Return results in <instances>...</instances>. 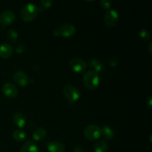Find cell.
Listing matches in <instances>:
<instances>
[{
    "instance_id": "1",
    "label": "cell",
    "mask_w": 152,
    "mask_h": 152,
    "mask_svg": "<svg viewBox=\"0 0 152 152\" xmlns=\"http://www.w3.org/2000/svg\"><path fill=\"white\" fill-rule=\"evenodd\" d=\"M38 13V6L34 3H27L21 9L20 15L24 22H30L36 19Z\"/></svg>"
},
{
    "instance_id": "2",
    "label": "cell",
    "mask_w": 152,
    "mask_h": 152,
    "mask_svg": "<svg viewBox=\"0 0 152 152\" xmlns=\"http://www.w3.org/2000/svg\"><path fill=\"white\" fill-rule=\"evenodd\" d=\"M83 81V84L87 88L94 90L99 85V74L93 70H89L85 73Z\"/></svg>"
},
{
    "instance_id": "3",
    "label": "cell",
    "mask_w": 152,
    "mask_h": 152,
    "mask_svg": "<svg viewBox=\"0 0 152 152\" xmlns=\"http://www.w3.org/2000/svg\"><path fill=\"white\" fill-rule=\"evenodd\" d=\"M62 92L70 103L76 102L81 96L80 91L73 85H66L62 89Z\"/></svg>"
},
{
    "instance_id": "4",
    "label": "cell",
    "mask_w": 152,
    "mask_h": 152,
    "mask_svg": "<svg viewBox=\"0 0 152 152\" xmlns=\"http://www.w3.org/2000/svg\"><path fill=\"white\" fill-rule=\"evenodd\" d=\"M84 135L88 140H96L102 135L101 128L96 125H88L84 129Z\"/></svg>"
},
{
    "instance_id": "5",
    "label": "cell",
    "mask_w": 152,
    "mask_h": 152,
    "mask_svg": "<svg viewBox=\"0 0 152 152\" xmlns=\"http://www.w3.org/2000/svg\"><path fill=\"white\" fill-rule=\"evenodd\" d=\"M119 19H120V15L117 10L114 9H110L104 16V21L108 27H114L118 23Z\"/></svg>"
},
{
    "instance_id": "6",
    "label": "cell",
    "mask_w": 152,
    "mask_h": 152,
    "mask_svg": "<svg viewBox=\"0 0 152 152\" xmlns=\"http://www.w3.org/2000/svg\"><path fill=\"white\" fill-rule=\"evenodd\" d=\"M69 66L74 72L83 73L87 68V64L83 59L80 58H74L70 61Z\"/></svg>"
},
{
    "instance_id": "7",
    "label": "cell",
    "mask_w": 152,
    "mask_h": 152,
    "mask_svg": "<svg viewBox=\"0 0 152 152\" xmlns=\"http://www.w3.org/2000/svg\"><path fill=\"white\" fill-rule=\"evenodd\" d=\"M14 83L21 87H25L29 84V77L22 71H16L13 74Z\"/></svg>"
},
{
    "instance_id": "8",
    "label": "cell",
    "mask_w": 152,
    "mask_h": 152,
    "mask_svg": "<svg viewBox=\"0 0 152 152\" xmlns=\"http://www.w3.org/2000/svg\"><path fill=\"white\" fill-rule=\"evenodd\" d=\"M1 91H2L3 94L7 97L13 99L17 96L18 89L16 87L15 85H13L11 83H6L3 85L2 88H1Z\"/></svg>"
},
{
    "instance_id": "9",
    "label": "cell",
    "mask_w": 152,
    "mask_h": 152,
    "mask_svg": "<svg viewBox=\"0 0 152 152\" xmlns=\"http://www.w3.org/2000/svg\"><path fill=\"white\" fill-rule=\"evenodd\" d=\"M15 19L16 15L12 10H4L0 14V23L4 26L11 25Z\"/></svg>"
},
{
    "instance_id": "10",
    "label": "cell",
    "mask_w": 152,
    "mask_h": 152,
    "mask_svg": "<svg viewBox=\"0 0 152 152\" xmlns=\"http://www.w3.org/2000/svg\"><path fill=\"white\" fill-rule=\"evenodd\" d=\"M59 33V36L65 37V38H69L73 37L76 33V28L71 24H64L59 28H58Z\"/></svg>"
},
{
    "instance_id": "11",
    "label": "cell",
    "mask_w": 152,
    "mask_h": 152,
    "mask_svg": "<svg viewBox=\"0 0 152 152\" xmlns=\"http://www.w3.org/2000/svg\"><path fill=\"white\" fill-rule=\"evenodd\" d=\"M86 64L87 66L93 68V71H96L98 74L103 72L104 70L105 69V65L96 58H91Z\"/></svg>"
},
{
    "instance_id": "12",
    "label": "cell",
    "mask_w": 152,
    "mask_h": 152,
    "mask_svg": "<svg viewBox=\"0 0 152 152\" xmlns=\"http://www.w3.org/2000/svg\"><path fill=\"white\" fill-rule=\"evenodd\" d=\"M47 148L48 152H65V147L63 144L59 141H50L48 142Z\"/></svg>"
},
{
    "instance_id": "13",
    "label": "cell",
    "mask_w": 152,
    "mask_h": 152,
    "mask_svg": "<svg viewBox=\"0 0 152 152\" xmlns=\"http://www.w3.org/2000/svg\"><path fill=\"white\" fill-rule=\"evenodd\" d=\"M13 46L9 43H3L0 45V56L3 59H7L12 55Z\"/></svg>"
},
{
    "instance_id": "14",
    "label": "cell",
    "mask_w": 152,
    "mask_h": 152,
    "mask_svg": "<svg viewBox=\"0 0 152 152\" xmlns=\"http://www.w3.org/2000/svg\"><path fill=\"white\" fill-rule=\"evenodd\" d=\"M19 152H39V149L36 142L28 140L22 145Z\"/></svg>"
},
{
    "instance_id": "15",
    "label": "cell",
    "mask_w": 152,
    "mask_h": 152,
    "mask_svg": "<svg viewBox=\"0 0 152 152\" xmlns=\"http://www.w3.org/2000/svg\"><path fill=\"white\" fill-rule=\"evenodd\" d=\"M13 122L19 128H23L27 123V118L22 113L16 112L13 114Z\"/></svg>"
},
{
    "instance_id": "16",
    "label": "cell",
    "mask_w": 152,
    "mask_h": 152,
    "mask_svg": "<svg viewBox=\"0 0 152 152\" xmlns=\"http://www.w3.org/2000/svg\"><path fill=\"white\" fill-rule=\"evenodd\" d=\"M47 137V131L43 128H38L33 133V138L35 141H42Z\"/></svg>"
},
{
    "instance_id": "17",
    "label": "cell",
    "mask_w": 152,
    "mask_h": 152,
    "mask_svg": "<svg viewBox=\"0 0 152 152\" xmlns=\"http://www.w3.org/2000/svg\"><path fill=\"white\" fill-rule=\"evenodd\" d=\"M102 131V135L104 137L105 140H111L114 138V131L111 127L108 126H104L101 129Z\"/></svg>"
},
{
    "instance_id": "18",
    "label": "cell",
    "mask_w": 152,
    "mask_h": 152,
    "mask_svg": "<svg viewBox=\"0 0 152 152\" xmlns=\"http://www.w3.org/2000/svg\"><path fill=\"white\" fill-rule=\"evenodd\" d=\"M93 150L94 152H108V145L105 141H98L94 145Z\"/></svg>"
},
{
    "instance_id": "19",
    "label": "cell",
    "mask_w": 152,
    "mask_h": 152,
    "mask_svg": "<svg viewBox=\"0 0 152 152\" xmlns=\"http://www.w3.org/2000/svg\"><path fill=\"white\" fill-rule=\"evenodd\" d=\"M13 139L17 142H23L27 137V134L25 132H24L22 129H16L13 133Z\"/></svg>"
},
{
    "instance_id": "20",
    "label": "cell",
    "mask_w": 152,
    "mask_h": 152,
    "mask_svg": "<svg viewBox=\"0 0 152 152\" xmlns=\"http://www.w3.org/2000/svg\"><path fill=\"white\" fill-rule=\"evenodd\" d=\"M6 37L8 41H10V42H16L18 40L19 38V34L18 32L14 29H9L8 31L6 33Z\"/></svg>"
},
{
    "instance_id": "21",
    "label": "cell",
    "mask_w": 152,
    "mask_h": 152,
    "mask_svg": "<svg viewBox=\"0 0 152 152\" xmlns=\"http://www.w3.org/2000/svg\"><path fill=\"white\" fill-rule=\"evenodd\" d=\"M53 3V2L52 0H42V1H40L39 5L38 6L39 13H42L45 10L51 7Z\"/></svg>"
},
{
    "instance_id": "22",
    "label": "cell",
    "mask_w": 152,
    "mask_h": 152,
    "mask_svg": "<svg viewBox=\"0 0 152 152\" xmlns=\"http://www.w3.org/2000/svg\"><path fill=\"white\" fill-rule=\"evenodd\" d=\"M139 37L142 39V40H148L151 38V33L147 29H141L139 31Z\"/></svg>"
},
{
    "instance_id": "23",
    "label": "cell",
    "mask_w": 152,
    "mask_h": 152,
    "mask_svg": "<svg viewBox=\"0 0 152 152\" xmlns=\"http://www.w3.org/2000/svg\"><path fill=\"white\" fill-rule=\"evenodd\" d=\"M108 63H109L110 66L112 67V68L117 66L119 63L118 58H117L116 56H112V57L110 58L109 60H108Z\"/></svg>"
},
{
    "instance_id": "24",
    "label": "cell",
    "mask_w": 152,
    "mask_h": 152,
    "mask_svg": "<svg viewBox=\"0 0 152 152\" xmlns=\"http://www.w3.org/2000/svg\"><path fill=\"white\" fill-rule=\"evenodd\" d=\"M111 1H108V0H102L100 1V5L102 8L104 9H109L111 6Z\"/></svg>"
},
{
    "instance_id": "25",
    "label": "cell",
    "mask_w": 152,
    "mask_h": 152,
    "mask_svg": "<svg viewBox=\"0 0 152 152\" xmlns=\"http://www.w3.org/2000/svg\"><path fill=\"white\" fill-rule=\"evenodd\" d=\"M25 50V46L23 44H19L17 45V46L16 47L15 51H16V53H18V54H22V53H24Z\"/></svg>"
},
{
    "instance_id": "26",
    "label": "cell",
    "mask_w": 152,
    "mask_h": 152,
    "mask_svg": "<svg viewBox=\"0 0 152 152\" xmlns=\"http://www.w3.org/2000/svg\"><path fill=\"white\" fill-rule=\"evenodd\" d=\"M146 104L147 105H148V107L149 108H151V105H152V96L151 95H149V96L147 97L146 99Z\"/></svg>"
},
{
    "instance_id": "27",
    "label": "cell",
    "mask_w": 152,
    "mask_h": 152,
    "mask_svg": "<svg viewBox=\"0 0 152 152\" xmlns=\"http://www.w3.org/2000/svg\"><path fill=\"white\" fill-rule=\"evenodd\" d=\"M73 152H83V151L81 146H80V145H77V146L74 147V149H73Z\"/></svg>"
},
{
    "instance_id": "28",
    "label": "cell",
    "mask_w": 152,
    "mask_h": 152,
    "mask_svg": "<svg viewBox=\"0 0 152 152\" xmlns=\"http://www.w3.org/2000/svg\"><path fill=\"white\" fill-rule=\"evenodd\" d=\"M53 34L55 36V37H59V30L58 29H55L53 31Z\"/></svg>"
},
{
    "instance_id": "29",
    "label": "cell",
    "mask_w": 152,
    "mask_h": 152,
    "mask_svg": "<svg viewBox=\"0 0 152 152\" xmlns=\"http://www.w3.org/2000/svg\"><path fill=\"white\" fill-rule=\"evenodd\" d=\"M151 46H152V43L150 42L149 45H148V52H149V53H150V54H151V53H152Z\"/></svg>"
}]
</instances>
